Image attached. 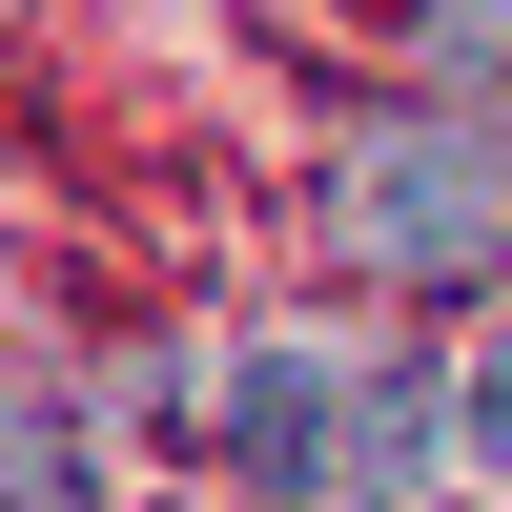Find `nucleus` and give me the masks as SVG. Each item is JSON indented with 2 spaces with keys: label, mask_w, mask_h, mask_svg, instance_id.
<instances>
[{
  "label": "nucleus",
  "mask_w": 512,
  "mask_h": 512,
  "mask_svg": "<svg viewBox=\"0 0 512 512\" xmlns=\"http://www.w3.org/2000/svg\"><path fill=\"white\" fill-rule=\"evenodd\" d=\"M205 431H226V472L246 492H287V512H390L410 472L451 451V369H349V349H246L226 390H205Z\"/></svg>",
  "instance_id": "obj_1"
},
{
  "label": "nucleus",
  "mask_w": 512,
  "mask_h": 512,
  "mask_svg": "<svg viewBox=\"0 0 512 512\" xmlns=\"http://www.w3.org/2000/svg\"><path fill=\"white\" fill-rule=\"evenodd\" d=\"M328 246H349L369 287H492V267H512V123H472V103L349 123V164H328Z\"/></svg>",
  "instance_id": "obj_2"
},
{
  "label": "nucleus",
  "mask_w": 512,
  "mask_h": 512,
  "mask_svg": "<svg viewBox=\"0 0 512 512\" xmlns=\"http://www.w3.org/2000/svg\"><path fill=\"white\" fill-rule=\"evenodd\" d=\"M21 512H103V451H82V410H62V369L21 390Z\"/></svg>",
  "instance_id": "obj_3"
},
{
  "label": "nucleus",
  "mask_w": 512,
  "mask_h": 512,
  "mask_svg": "<svg viewBox=\"0 0 512 512\" xmlns=\"http://www.w3.org/2000/svg\"><path fill=\"white\" fill-rule=\"evenodd\" d=\"M451 451H472V472L512 492V328H492V349H472V369H451Z\"/></svg>",
  "instance_id": "obj_4"
},
{
  "label": "nucleus",
  "mask_w": 512,
  "mask_h": 512,
  "mask_svg": "<svg viewBox=\"0 0 512 512\" xmlns=\"http://www.w3.org/2000/svg\"><path fill=\"white\" fill-rule=\"evenodd\" d=\"M472 21H512V0H472Z\"/></svg>",
  "instance_id": "obj_5"
}]
</instances>
